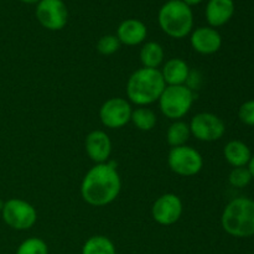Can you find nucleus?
<instances>
[{
    "label": "nucleus",
    "instance_id": "1",
    "mask_svg": "<svg viewBox=\"0 0 254 254\" xmlns=\"http://www.w3.org/2000/svg\"><path fill=\"white\" fill-rule=\"evenodd\" d=\"M122 190V179L114 163L96 164L81 183V196L84 202L94 207H103L113 202Z\"/></svg>",
    "mask_w": 254,
    "mask_h": 254
},
{
    "label": "nucleus",
    "instance_id": "2",
    "mask_svg": "<svg viewBox=\"0 0 254 254\" xmlns=\"http://www.w3.org/2000/svg\"><path fill=\"white\" fill-rule=\"evenodd\" d=\"M165 87L160 69L141 67L134 71L128 78L127 97L129 102L138 107L150 106L159 101Z\"/></svg>",
    "mask_w": 254,
    "mask_h": 254
},
{
    "label": "nucleus",
    "instance_id": "3",
    "mask_svg": "<svg viewBox=\"0 0 254 254\" xmlns=\"http://www.w3.org/2000/svg\"><path fill=\"white\" fill-rule=\"evenodd\" d=\"M221 225L226 233L236 238L254 236V200L237 197L226 205L221 216Z\"/></svg>",
    "mask_w": 254,
    "mask_h": 254
},
{
    "label": "nucleus",
    "instance_id": "4",
    "mask_svg": "<svg viewBox=\"0 0 254 254\" xmlns=\"http://www.w3.org/2000/svg\"><path fill=\"white\" fill-rule=\"evenodd\" d=\"M158 22L164 34L184 39L193 30L192 9L183 0H169L159 10Z\"/></svg>",
    "mask_w": 254,
    "mask_h": 254
},
{
    "label": "nucleus",
    "instance_id": "5",
    "mask_svg": "<svg viewBox=\"0 0 254 254\" xmlns=\"http://www.w3.org/2000/svg\"><path fill=\"white\" fill-rule=\"evenodd\" d=\"M195 94L188 86H166L159 98V108L166 118L181 121L190 112Z\"/></svg>",
    "mask_w": 254,
    "mask_h": 254
},
{
    "label": "nucleus",
    "instance_id": "6",
    "mask_svg": "<svg viewBox=\"0 0 254 254\" xmlns=\"http://www.w3.org/2000/svg\"><path fill=\"white\" fill-rule=\"evenodd\" d=\"M168 165L176 175L190 178L197 175L202 170L203 158L192 146H176L169 151Z\"/></svg>",
    "mask_w": 254,
    "mask_h": 254
},
{
    "label": "nucleus",
    "instance_id": "7",
    "mask_svg": "<svg viewBox=\"0 0 254 254\" xmlns=\"http://www.w3.org/2000/svg\"><path fill=\"white\" fill-rule=\"evenodd\" d=\"M1 216L4 222L16 231L30 230L37 221L36 208L21 198H10L4 202Z\"/></svg>",
    "mask_w": 254,
    "mask_h": 254
},
{
    "label": "nucleus",
    "instance_id": "8",
    "mask_svg": "<svg viewBox=\"0 0 254 254\" xmlns=\"http://www.w3.org/2000/svg\"><path fill=\"white\" fill-rule=\"evenodd\" d=\"M189 126L191 135L195 136L197 140L206 143L220 140L226 133L225 122L210 112H202L193 116Z\"/></svg>",
    "mask_w": 254,
    "mask_h": 254
},
{
    "label": "nucleus",
    "instance_id": "9",
    "mask_svg": "<svg viewBox=\"0 0 254 254\" xmlns=\"http://www.w3.org/2000/svg\"><path fill=\"white\" fill-rule=\"evenodd\" d=\"M35 15L40 25L50 31H60L68 21V9L64 0H40Z\"/></svg>",
    "mask_w": 254,
    "mask_h": 254
},
{
    "label": "nucleus",
    "instance_id": "10",
    "mask_svg": "<svg viewBox=\"0 0 254 254\" xmlns=\"http://www.w3.org/2000/svg\"><path fill=\"white\" fill-rule=\"evenodd\" d=\"M133 108L130 102L121 97L109 98L99 108V119L106 128L121 129L130 122Z\"/></svg>",
    "mask_w": 254,
    "mask_h": 254
},
{
    "label": "nucleus",
    "instance_id": "11",
    "mask_svg": "<svg viewBox=\"0 0 254 254\" xmlns=\"http://www.w3.org/2000/svg\"><path fill=\"white\" fill-rule=\"evenodd\" d=\"M184 205L181 198L175 193H164L155 200L151 207V216L161 226H171L183 216Z\"/></svg>",
    "mask_w": 254,
    "mask_h": 254
},
{
    "label": "nucleus",
    "instance_id": "12",
    "mask_svg": "<svg viewBox=\"0 0 254 254\" xmlns=\"http://www.w3.org/2000/svg\"><path fill=\"white\" fill-rule=\"evenodd\" d=\"M190 44L197 54L213 55L222 46V36L215 27L200 26L191 31Z\"/></svg>",
    "mask_w": 254,
    "mask_h": 254
},
{
    "label": "nucleus",
    "instance_id": "13",
    "mask_svg": "<svg viewBox=\"0 0 254 254\" xmlns=\"http://www.w3.org/2000/svg\"><path fill=\"white\" fill-rule=\"evenodd\" d=\"M84 148L88 158L96 164H103L109 160L112 154V141L103 130H92L84 140Z\"/></svg>",
    "mask_w": 254,
    "mask_h": 254
},
{
    "label": "nucleus",
    "instance_id": "14",
    "mask_svg": "<svg viewBox=\"0 0 254 254\" xmlns=\"http://www.w3.org/2000/svg\"><path fill=\"white\" fill-rule=\"evenodd\" d=\"M117 37L122 45L136 46L145 41L148 36V29L143 21L138 19H127L119 24L117 29Z\"/></svg>",
    "mask_w": 254,
    "mask_h": 254
},
{
    "label": "nucleus",
    "instance_id": "15",
    "mask_svg": "<svg viewBox=\"0 0 254 254\" xmlns=\"http://www.w3.org/2000/svg\"><path fill=\"white\" fill-rule=\"evenodd\" d=\"M235 14L233 0H208L205 16L211 27H220L227 24Z\"/></svg>",
    "mask_w": 254,
    "mask_h": 254
},
{
    "label": "nucleus",
    "instance_id": "16",
    "mask_svg": "<svg viewBox=\"0 0 254 254\" xmlns=\"http://www.w3.org/2000/svg\"><path fill=\"white\" fill-rule=\"evenodd\" d=\"M191 69L188 62L184 61L180 57H174L168 60L163 64L160 73L163 76L166 86H183L186 84Z\"/></svg>",
    "mask_w": 254,
    "mask_h": 254
},
{
    "label": "nucleus",
    "instance_id": "17",
    "mask_svg": "<svg viewBox=\"0 0 254 254\" xmlns=\"http://www.w3.org/2000/svg\"><path fill=\"white\" fill-rule=\"evenodd\" d=\"M223 155H225L226 161L233 168L247 166L251 158H252L250 146L241 140L228 141L223 149Z\"/></svg>",
    "mask_w": 254,
    "mask_h": 254
},
{
    "label": "nucleus",
    "instance_id": "18",
    "mask_svg": "<svg viewBox=\"0 0 254 254\" xmlns=\"http://www.w3.org/2000/svg\"><path fill=\"white\" fill-rule=\"evenodd\" d=\"M139 57H140L143 67L158 69L163 64L165 54H164L163 46L159 42L149 41L141 46Z\"/></svg>",
    "mask_w": 254,
    "mask_h": 254
},
{
    "label": "nucleus",
    "instance_id": "19",
    "mask_svg": "<svg viewBox=\"0 0 254 254\" xmlns=\"http://www.w3.org/2000/svg\"><path fill=\"white\" fill-rule=\"evenodd\" d=\"M190 136V126L184 121L173 122L168 128V130H166V141H168L171 148L186 145Z\"/></svg>",
    "mask_w": 254,
    "mask_h": 254
},
{
    "label": "nucleus",
    "instance_id": "20",
    "mask_svg": "<svg viewBox=\"0 0 254 254\" xmlns=\"http://www.w3.org/2000/svg\"><path fill=\"white\" fill-rule=\"evenodd\" d=\"M82 254H117L114 243L106 236H92L84 242Z\"/></svg>",
    "mask_w": 254,
    "mask_h": 254
},
{
    "label": "nucleus",
    "instance_id": "21",
    "mask_svg": "<svg viewBox=\"0 0 254 254\" xmlns=\"http://www.w3.org/2000/svg\"><path fill=\"white\" fill-rule=\"evenodd\" d=\"M130 122L134 124L136 129L141 131H150L155 128L156 122V114L154 111L146 107H138L136 109H133L131 112Z\"/></svg>",
    "mask_w": 254,
    "mask_h": 254
},
{
    "label": "nucleus",
    "instance_id": "22",
    "mask_svg": "<svg viewBox=\"0 0 254 254\" xmlns=\"http://www.w3.org/2000/svg\"><path fill=\"white\" fill-rule=\"evenodd\" d=\"M16 254H49V247L41 238L31 237L17 247Z\"/></svg>",
    "mask_w": 254,
    "mask_h": 254
},
{
    "label": "nucleus",
    "instance_id": "23",
    "mask_svg": "<svg viewBox=\"0 0 254 254\" xmlns=\"http://www.w3.org/2000/svg\"><path fill=\"white\" fill-rule=\"evenodd\" d=\"M122 44L116 35H104L97 42V51L103 56H111L121 49Z\"/></svg>",
    "mask_w": 254,
    "mask_h": 254
},
{
    "label": "nucleus",
    "instance_id": "24",
    "mask_svg": "<svg viewBox=\"0 0 254 254\" xmlns=\"http://www.w3.org/2000/svg\"><path fill=\"white\" fill-rule=\"evenodd\" d=\"M252 175H251L250 170L247 166H242V168H233L232 171L228 175V181L233 188L242 189L246 188L252 181Z\"/></svg>",
    "mask_w": 254,
    "mask_h": 254
},
{
    "label": "nucleus",
    "instance_id": "25",
    "mask_svg": "<svg viewBox=\"0 0 254 254\" xmlns=\"http://www.w3.org/2000/svg\"><path fill=\"white\" fill-rule=\"evenodd\" d=\"M238 118L246 126L254 127V99L245 102L238 109Z\"/></svg>",
    "mask_w": 254,
    "mask_h": 254
},
{
    "label": "nucleus",
    "instance_id": "26",
    "mask_svg": "<svg viewBox=\"0 0 254 254\" xmlns=\"http://www.w3.org/2000/svg\"><path fill=\"white\" fill-rule=\"evenodd\" d=\"M248 170H250L251 175H252V179H254V155H252V158H251L250 163H248L247 165Z\"/></svg>",
    "mask_w": 254,
    "mask_h": 254
},
{
    "label": "nucleus",
    "instance_id": "27",
    "mask_svg": "<svg viewBox=\"0 0 254 254\" xmlns=\"http://www.w3.org/2000/svg\"><path fill=\"white\" fill-rule=\"evenodd\" d=\"M184 2H185V4H188L189 6H195V5H198V4H201V2L203 1V0H183Z\"/></svg>",
    "mask_w": 254,
    "mask_h": 254
},
{
    "label": "nucleus",
    "instance_id": "28",
    "mask_svg": "<svg viewBox=\"0 0 254 254\" xmlns=\"http://www.w3.org/2000/svg\"><path fill=\"white\" fill-rule=\"evenodd\" d=\"M21 2H25V4H37L40 0H20Z\"/></svg>",
    "mask_w": 254,
    "mask_h": 254
},
{
    "label": "nucleus",
    "instance_id": "29",
    "mask_svg": "<svg viewBox=\"0 0 254 254\" xmlns=\"http://www.w3.org/2000/svg\"><path fill=\"white\" fill-rule=\"evenodd\" d=\"M2 206H4V202L0 200V213H1V211H2Z\"/></svg>",
    "mask_w": 254,
    "mask_h": 254
}]
</instances>
